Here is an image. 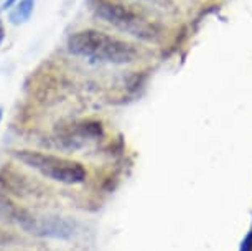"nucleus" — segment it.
Here are the masks:
<instances>
[{
  "label": "nucleus",
  "instance_id": "nucleus-11",
  "mask_svg": "<svg viewBox=\"0 0 252 251\" xmlns=\"http://www.w3.org/2000/svg\"><path fill=\"white\" fill-rule=\"evenodd\" d=\"M2 116H3V112H2V108H0V121H2Z\"/></svg>",
  "mask_w": 252,
  "mask_h": 251
},
{
  "label": "nucleus",
  "instance_id": "nucleus-1",
  "mask_svg": "<svg viewBox=\"0 0 252 251\" xmlns=\"http://www.w3.org/2000/svg\"><path fill=\"white\" fill-rule=\"evenodd\" d=\"M68 51L91 61L109 65H129L137 60L139 51L132 43L96 28L74 32L68 38Z\"/></svg>",
  "mask_w": 252,
  "mask_h": 251
},
{
  "label": "nucleus",
  "instance_id": "nucleus-3",
  "mask_svg": "<svg viewBox=\"0 0 252 251\" xmlns=\"http://www.w3.org/2000/svg\"><path fill=\"white\" fill-rule=\"evenodd\" d=\"M94 13L102 22L121 30L137 40L157 43L163 36V28L158 22L150 20L144 13L117 0H96Z\"/></svg>",
  "mask_w": 252,
  "mask_h": 251
},
{
  "label": "nucleus",
  "instance_id": "nucleus-6",
  "mask_svg": "<svg viewBox=\"0 0 252 251\" xmlns=\"http://www.w3.org/2000/svg\"><path fill=\"white\" fill-rule=\"evenodd\" d=\"M17 241V235L13 231H8L5 228L0 226V246H7V245H12Z\"/></svg>",
  "mask_w": 252,
  "mask_h": 251
},
{
  "label": "nucleus",
  "instance_id": "nucleus-10",
  "mask_svg": "<svg viewBox=\"0 0 252 251\" xmlns=\"http://www.w3.org/2000/svg\"><path fill=\"white\" fill-rule=\"evenodd\" d=\"M244 251H252V233L247 236V240L244 243Z\"/></svg>",
  "mask_w": 252,
  "mask_h": 251
},
{
  "label": "nucleus",
  "instance_id": "nucleus-9",
  "mask_svg": "<svg viewBox=\"0 0 252 251\" xmlns=\"http://www.w3.org/2000/svg\"><path fill=\"white\" fill-rule=\"evenodd\" d=\"M2 13V12H0ZM5 40V25H3V20H2V15H0V45L3 43Z\"/></svg>",
  "mask_w": 252,
  "mask_h": 251
},
{
  "label": "nucleus",
  "instance_id": "nucleus-5",
  "mask_svg": "<svg viewBox=\"0 0 252 251\" xmlns=\"http://www.w3.org/2000/svg\"><path fill=\"white\" fill-rule=\"evenodd\" d=\"M35 3H36V0H18L17 5L13 8H10V15H8L10 23H13V25L27 23L28 20H30V17L33 15Z\"/></svg>",
  "mask_w": 252,
  "mask_h": 251
},
{
  "label": "nucleus",
  "instance_id": "nucleus-2",
  "mask_svg": "<svg viewBox=\"0 0 252 251\" xmlns=\"http://www.w3.org/2000/svg\"><path fill=\"white\" fill-rule=\"evenodd\" d=\"M0 221L40 238L68 240L76 233L74 221L60 215H43L32 212L15 203L12 198H0Z\"/></svg>",
  "mask_w": 252,
  "mask_h": 251
},
{
  "label": "nucleus",
  "instance_id": "nucleus-8",
  "mask_svg": "<svg viewBox=\"0 0 252 251\" xmlns=\"http://www.w3.org/2000/svg\"><path fill=\"white\" fill-rule=\"evenodd\" d=\"M17 2H18V0H5V2L2 3V7H0V12L10 10V8H13V7L17 5Z\"/></svg>",
  "mask_w": 252,
  "mask_h": 251
},
{
  "label": "nucleus",
  "instance_id": "nucleus-7",
  "mask_svg": "<svg viewBox=\"0 0 252 251\" xmlns=\"http://www.w3.org/2000/svg\"><path fill=\"white\" fill-rule=\"evenodd\" d=\"M142 2L152 3L154 7L163 8V10H173L175 8V3L172 2V0H142Z\"/></svg>",
  "mask_w": 252,
  "mask_h": 251
},
{
  "label": "nucleus",
  "instance_id": "nucleus-4",
  "mask_svg": "<svg viewBox=\"0 0 252 251\" xmlns=\"http://www.w3.org/2000/svg\"><path fill=\"white\" fill-rule=\"evenodd\" d=\"M12 154L18 162L33 169L41 177L63 183V185H79L88 177L86 167L74 159L32 149H18L13 150Z\"/></svg>",
  "mask_w": 252,
  "mask_h": 251
}]
</instances>
